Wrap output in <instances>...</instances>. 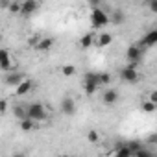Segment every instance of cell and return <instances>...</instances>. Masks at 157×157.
Returning <instances> with one entry per match:
<instances>
[{
	"label": "cell",
	"mask_w": 157,
	"mask_h": 157,
	"mask_svg": "<svg viewBox=\"0 0 157 157\" xmlns=\"http://www.w3.org/2000/svg\"><path fill=\"white\" fill-rule=\"evenodd\" d=\"M89 19H91L93 28H104V26H107V24L111 22V17H109L102 8H91Z\"/></svg>",
	"instance_id": "cell-1"
},
{
	"label": "cell",
	"mask_w": 157,
	"mask_h": 157,
	"mask_svg": "<svg viewBox=\"0 0 157 157\" xmlns=\"http://www.w3.org/2000/svg\"><path fill=\"white\" fill-rule=\"evenodd\" d=\"M26 111H28V117L33 118L35 122L46 118V109L43 107V104H30V105L26 107Z\"/></svg>",
	"instance_id": "cell-2"
},
{
	"label": "cell",
	"mask_w": 157,
	"mask_h": 157,
	"mask_svg": "<svg viewBox=\"0 0 157 157\" xmlns=\"http://www.w3.org/2000/svg\"><path fill=\"white\" fill-rule=\"evenodd\" d=\"M120 78H122L124 82H128V83H135V82L139 80V74H137L135 63H129L128 67H124V68L120 70Z\"/></svg>",
	"instance_id": "cell-3"
},
{
	"label": "cell",
	"mask_w": 157,
	"mask_h": 157,
	"mask_svg": "<svg viewBox=\"0 0 157 157\" xmlns=\"http://www.w3.org/2000/svg\"><path fill=\"white\" fill-rule=\"evenodd\" d=\"M26 80L24 78V74H21V72H15V70H10L8 74H6V78H4V82H6V85H11V87H17L19 83H22Z\"/></svg>",
	"instance_id": "cell-4"
},
{
	"label": "cell",
	"mask_w": 157,
	"mask_h": 157,
	"mask_svg": "<svg viewBox=\"0 0 157 157\" xmlns=\"http://www.w3.org/2000/svg\"><path fill=\"white\" fill-rule=\"evenodd\" d=\"M118 98H120V94H118L115 89H107V91H104V94H102V102H104V104H107V105L117 104V102H118Z\"/></svg>",
	"instance_id": "cell-5"
},
{
	"label": "cell",
	"mask_w": 157,
	"mask_h": 157,
	"mask_svg": "<svg viewBox=\"0 0 157 157\" xmlns=\"http://www.w3.org/2000/svg\"><path fill=\"white\" fill-rule=\"evenodd\" d=\"M61 111L67 115V117H72L76 113V104L72 98H63L61 100Z\"/></svg>",
	"instance_id": "cell-6"
},
{
	"label": "cell",
	"mask_w": 157,
	"mask_h": 157,
	"mask_svg": "<svg viewBox=\"0 0 157 157\" xmlns=\"http://www.w3.org/2000/svg\"><path fill=\"white\" fill-rule=\"evenodd\" d=\"M37 8H39V4H37V0H24L22 2V15H32V13H35L37 11Z\"/></svg>",
	"instance_id": "cell-7"
},
{
	"label": "cell",
	"mask_w": 157,
	"mask_h": 157,
	"mask_svg": "<svg viewBox=\"0 0 157 157\" xmlns=\"http://www.w3.org/2000/svg\"><path fill=\"white\" fill-rule=\"evenodd\" d=\"M153 44H157V30L148 32V33L140 39V46H153Z\"/></svg>",
	"instance_id": "cell-8"
},
{
	"label": "cell",
	"mask_w": 157,
	"mask_h": 157,
	"mask_svg": "<svg viewBox=\"0 0 157 157\" xmlns=\"http://www.w3.org/2000/svg\"><path fill=\"white\" fill-rule=\"evenodd\" d=\"M140 56H142V52H140L139 46H133V44H131V46L126 50V57H128L131 63H137V61L140 59Z\"/></svg>",
	"instance_id": "cell-9"
},
{
	"label": "cell",
	"mask_w": 157,
	"mask_h": 157,
	"mask_svg": "<svg viewBox=\"0 0 157 157\" xmlns=\"http://www.w3.org/2000/svg\"><path fill=\"white\" fill-rule=\"evenodd\" d=\"M32 91V80H24L22 83H19L17 87H15V94L17 96H24V94H28Z\"/></svg>",
	"instance_id": "cell-10"
},
{
	"label": "cell",
	"mask_w": 157,
	"mask_h": 157,
	"mask_svg": "<svg viewBox=\"0 0 157 157\" xmlns=\"http://www.w3.org/2000/svg\"><path fill=\"white\" fill-rule=\"evenodd\" d=\"M0 59H2V70H4V72L13 70L11 59H10V52H8V50H2V52H0Z\"/></svg>",
	"instance_id": "cell-11"
},
{
	"label": "cell",
	"mask_w": 157,
	"mask_h": 157,
	"mask_svg": "<svg viewBox=\"0 0 157 157\" xmlns=\"http://www.w3.org/2000/svg\"><path fill=\"white\" fill-rule=\"evenodd\" d=\"M83 83H89V85H100V74H96V72H87L85 78H83Z\"/></svg>",
	"instance_id": "cell-12"
},
{
	"label": "cell",
	"mask_w": 157,
	"mask_h": 157,
	"mask_svg": "<svg viewBox=\"0 0 157 157\" xmlns=\"http://www.w3.org/2000/svg\"><path fill=\"white\" fill-rule=\"evenodd\" d=\"M52 46H54V39H41V41L37 43L35 50H39V52H48Z\"/></svg>",
	"instance_id": "cell-13"
},
{
	"label": "cell",
	"mask_w": 157,
	"mask_h": 157,
	"mask_svg": "<svg viewBox=\"0 0 157 157\" xmlns=\"http://www.w3.org/2000/svg\"><path fill=\"white\" fill-rule=\"evenodd\" d=\"M115 153H117L118 157H128V155H133V151H131L129 144H120V146H117Z\"/></svg>",
	"instance_id": "cell-14"
},
{
	"label": "cell",
	"mask_w": 157,
	"mask_h": 157,
	"mask_svg": "<svg viewBox=\"0 0 157 157\" xmlns=\"http://www.w3.org/2000/svg\"><path fill=\"white\" fill-rule=\"evenodd\" d=\"M33 128H35V120H33V118L26 117V118L21 120V129H22V131H32Z\"/></svg>",
	"instance_id": "cell-15"
},
{
	"label": "cell",
	"mask_w": 157,
	"mask_h": 157,
	"mask_svg": "<svg viewBox=\"0 0 157 157\" xmlns=\"http://www.w3.org/2000/svg\"><path fill=\"white\" fill-rule=\"evenodd\" d=\"M96 43H98V46H107V44L113 43V35L111 33H100Z\"/></svg>",
	"instance_id": "cell-16"
},
{
	"label": "cell",
	"mask_w": 157,
	"mask_h": 157,
	"mask_svg": "<svg viewBox=\"0 0 157 157\" xmlns=\"http://www.w3.org/2000/svg\"><path fill=\"white\" fill-rule=\"evenodd\" d=\"M93 43H94V35H93V33H85V35L80 39V44H82L83 48H89V46H93Z\"/></svg>",
	"instance_id": "cell-17"
},
{
	"label": "cell",
	"mask_w": 157,
	"mask_h": 157,
	"mask_svg": "<svg viewBox=\"0 0 157 157\" xmlns=\"http://www.w3.org/2000/svg\"><path fill=\"white\" fill-rule=\"evenodd\" d=\"M155 109H157V104H153L151 100H146V102L142 104V111H144V113H153Z\"/></svg>",
	"instance_id": "cell-18"
},
{
	"label": "cell",
	"mask_w": 157,
	"mask_h": 157,
	"mask_svg": "<svg viewBox=\"0 0 157 157\" xmlns=\"http://www.w3.org/2000/svg\"><path fill=\"white\" fill-rule=\"evenodd\" d=\"M13 113H15V117H17V118H21V120L28 117V111H26L24 107H21V105H17V107L13 109Z\"/></svg>",
	"instance_id": "cell-19"
},
{
	"label": "cell",
	"mask_w": 157,
	"mask_h": 157,
	"mask_svg": "<svg viewBox=\"0 0 157 157\" xmlns=\"http://www.w3.org/2000/svg\"><path fill=\"white\" fill-rule=\"evenodd\" d=\"M111 21H113L115 24H122V22H124V13H122V11H115L113 17H111Z\"/></svg>",
	"instance_id": "cell-20"
},
{
	"label": "cell",
	"mask_w": 157,
	"mask_h": 157,
	"mask_svg": "<svg viewBox=\"0 0 157 157\" xmlns=\"http://www.w3.org/2000/svg\"><path fill=\"white\" fill-rule=\"evenodd\" d=\"M61 72H63L65 76H74V74H76V68H74L72 65H65V67L61 68Z\"/></svg>",
	"instance_id": "cell-21"
},
{
	"label": "cell",
	"mask_w": 157,
	"mask_h": 157,
	"mask_svg": "<svg viewBox=\"0 0 157 157\" xmlns=\"http://www.w3.org/2000/svg\"><path fill=\"white\" fill-rule=\"evenodd\" d=\"M10 11H11V13H21V11H22V4H19V2H11Z\"/></svg>",
	"instance_id": "cell-22"
},
{
	"label": "cell",
	"mask_w": 157,
	"mask_h": 157,
	"mask_svg": "<svg viewBox=\"0 0 157 157\" xmlns=\"http://www.w3.org/2000/svg\"><path fill=\"white\" fill-rule=\"evenodd\" d=\"M150 155H151V151L150 150H144V148H139L135 151V157H150Z\"/></svg>",
	"instance_id": "cell-23"
},
{
	"label": "cell",
	"mask_w": 157,
	"mask_h": 157,
	"mask_svg": "<svg viewBox=\"0 0 157 157\" xmlns=\"http://www.w3.org/2000/svg\"><path fill=\"white\" fill-rule=\"evenodd\" d=\"M109 82H111V76H109V74H105V72L100 74V85H107Z\"/></svg>",
	"instance_id": "cell-24"
},
{
	"label": "cell",
	"mask_w": 157,
	"mask_h": 157,
	"mask_svg": "<svg viewBox=\"0 0 157 157\" xmlns=\"http://www.w3.org/2000/svg\"><path fill=\"white\" fill-rule=\"evenodd\" d=\"M83 87H85V93H87V94H94L98 85H89V83H83Z\"/></svg>",
	"instance_id": "cell-25"
},
{
	"label": "cell",
	"mask_w": 157,
	"mask_h": 157,
	"mask_svg": "<svg viewBox=\"0 0 157 157\" xmlns=\"http://www.w3.org/2000/svg\"><path fill=\"white\" fill-rule=\"evenodd\" d=\"M148 10L151 13H157V0H148Z\"/></svg>",
	"instance_id": "cell-26"
},
{
	"label": "cell",
	"mask_w": 157,
	"mask_h": 157,
	"mask_svg": "<svg viewBox=\"0 0 157 157\" xmlns=\"http://www.w3.org/2000/svg\"><path fill=\"white\" fill-rule=\"evenodd\" d=\"M87 137H89V140H91V142H98V133H96V131H89V133H87Z\"/></svg>",
	"instance_id": "cell-27"
},
{
	"label": "cell",
	"mask_w": 157,
	"mask_h": 157,
	"mask_svg": "<svg viewBox=\"0 0 157 157\" xmlns=\"http://www.w3.org/2000/svg\"><path fill=\"white\" fill-rule=\"evenodd\" d=\"M128 144H129V148H131V151H133V155H135V151H137L139 148H142V146H140V142H128Z\"/></svg>",
	"instance_id": "cell-28"
},
{
	"label": "cell",
	"mask_w": 157,
	"mask_h": 157,
	"mask_svg": "<svg viewBox=\"0 0 157 157\" xmlns=\"http://www.w3.org/2000/svg\"><path fill=\"white\" fill-rule=\"evenodd\" d=\"M6 111H8V102H6V100H2V102H0V113L4 115Z\"/></svg>",
	"instance_id": "cell-29"
},
{
	"label": "cell",
	"mask_w": 157,
	"mask_h": 157,
	"mask_svg": "<svg viewBox=\"0 0 157 157\" xmlns=\"http://www.w3.org/2000/svg\"><path fill=\"white\" fill-rule=\"evenodd\" d=\"M148 144H157V133H153V135L148 137Z\"/></svg>",
	"instance_id": "cell-30"
},
{
	"label": "cell",
	"mask_w": 157,
	"mask_h": 157,
	"mask_svg": "<svg viewBox=\"0 0 157 157\" xmlns=\"http://www.w3.org/2000/svg\"><path fill=\"white\" fill-rule=\"evenodd\" d=\"M148 100H151L153 104H157V91H153V93H150V96H148Z\"/></svg>",
	"instance_id": "cell-31"
},
{
	"label": "cell",
	"mask_w": 157,
	"mask_h": 157,
	"mask_svg": "<svg viewBox=\"0 0 157 157\" xmlns=\"http://www.w3.org/2000/svg\"><path fill=\"white\" fill-rule=\"evenodd\" d=\"M100 2H102V0H89V4L93 8H100Z\"/></svg>",
	"instance_id": "cell-32"
},
{
	"label": "cell",
	"mask_w": 157,
	"mask_h": 157,
	"mask_svg": "<svg viewBox=\"0 0 157 157\" xmlns=\"http://www.w3.org/2000/svg\"><path fill=\"white\" fill-rule=\"evenodd\" d=\"M0 4H2V8H4V10H10V6H11V4H10V0H2Z\"/></svg>",
	"instance_id": "cell-33"
}]
</instances>
